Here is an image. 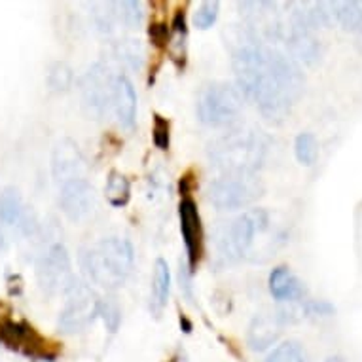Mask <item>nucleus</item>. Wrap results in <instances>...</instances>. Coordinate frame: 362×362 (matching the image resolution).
Here are the masks:
<instances>
[{
  "mask_svg": "<svg viewBox=\"0 0 362 362\" xmlns=\"http://www.w3.org/2000/svg\"><path fill=\"white\" fill-rule=\"evenodd\" d=\"M232 65L239 91L274 124L292 112L305 88L300 63L247 29L241 30L233 48Z\"/></svg>",
  "mask_w": 362,
  "mask_h": 362,
  "instance_id": "f257e3e1",
  "label": "nucleus"
},
{
  "mask_svg": "<svg viewBox=\"0 0 362 362\" xmlns=\"http://www.w3.org/2000/svg\"><path fill=\"white\" fill-rule=\"evenodd\" d=\"M269 152V139L256 129H232L209 144L211 165L224 175H256Z\"/></svg>",
  "mask_w": 362,
  "mask_h": 362,
  "instance_id": "f03ea898",
  "label": "nucleus"
},
{
  "mask_svg": "<svg viewBox=\"0 0 362 362\" xmlns=\"http://www.w3.org/2000/svg\"><path fill=\"white\" fill-rule=\"evenodd\" d=\"M135 249L127 238L110 235L93 247L80 250V266L89 283L107 291H116L131 275Z\"/></svg>",
  "mask_w": 362,
  "mask_h": 362,
  "instance_id": "7ed1b4c3",
  "label": "nucleus"
},
{
  "mask_svg": "<svg viewBox=\"0 0 362 362\" xmlns=\"http://www.w3.org/2000/svg\"><path fill=\"white\" fill-rule=\"evenodd\" d=\"M269 228V214L264 209H249L238 218L216 230V249L226 262L243 260L252 252L258 235Z\"/></svg>",
  "mask_w": 362,
  "mask_h": 362,
  "instance_id": "20e7f679",
  "label": "nucleus"
},
{
  "mask_svg": "<svg viewBox=\"0 0 362 362\" xmlns=\"http://www.w3.org/2000/svg\"><path fill=\"white\" fill-rule=\"evenodd\" d=\"M245 97L232 82L209 83L197 97V118L209 127H228L243 112Z\"/></svg>",
  "mask_w": 362,
  "mask_h": 362,
  "instance_id": "39448f33",
  "label": "nucleus"
},
{
  "mask_svg": "<svg viewBox=\"0 0 362 362\" xmlns=\"http://www.w3.org/2000/svg\"><path fill=\"white\" fill-rule=\"evenodd\" d=\"M264 194L258 175H222L209 185L207 199L218 211L249 207Z\"/></svg>",
  "mask_w": 362,
  "mask_h": 362,
  "instance_id": "423d86ee",
  "label": "nucleus"
},
{
  "mask_svg": "<svg viewBox=\"0 0 362 362\" xmlns=\"http://www.w3.org/2000/svg\"><path fill=\"white\" fill-rule=\"evenodd\" d=\"M36 281L44 294L54 296L63 292L65 294L74 283L76 277L72 274L71 255L63 243H52L42 250L36 258Z\"/></svg>",
  "mask_w": 362,
  "mask_h": 362,
  "instance_id": "0eeeda50",
  "label": "nucleus"
},
{
  "mask_svg": "<svg viewBox=\"0 0 362 362\" xmlns=\"http://www.w3.org/2000/svg\"><path fill=\"white\" fill-rule=\"evenodd\" d=\"M99 302L95 291L86 283L76 281L65 292V305L61 309L57 327L63 334H78L86 330L97 319Z\"/></svg>",
  "mask_w": 362,
  "mask_h": 362,
  "instance_id": "6e6552de",
  "label": "nucleus"
},
{
  "mask_svg": "<svg viewBox=\"0 0 362 362\" xmlns=\"http://www.w3.org/2000/svg\"><path fill=\"white\" fill-rule=\"evenodd\" d=\"M116 76L110 66L105 63H95L80 78V97L89 116L105 118L112 112V95Z\"/></svg>",
  "mask_w": 362,
  "mask_h": 362,
  "instance_id": "1a4fd4ad",
  "label": "nucleus"
},
{
  "mask_svg": "<svg viewBox=\"0 0 362 362\" xmlns=\"http://www.w3.org/2000/svg\"><path fill=\"white\" fill-rule=\"evenodd\" d=\"M52 177L54 182L63 186L65 182H71L74 178L88 177V165L83 158L82 150L72 139H61L54 146L52 152Z\"/></svg>",
  "mask_w": 362,
  "mask_h": 362,
  "instance_id": "9d476101",
  "label": "nucleus"
},
{
  "mask_svg": "<svg viewBox=\"0 0 362 362\" xmlns=\"http://www.w3.org/2000/svg\"><path fill=\"white\" fill-rule=\"evenodd\" d=\"M59 207L72 222L88 218L95 209V188L86 178H74L59 186Z\"/></svg>",
  "mask_w": 362,
  "mask_h": 362,
  "instance_id": "9b49d317",
  "label": "nucleus"
},
{
  "mask_svg": "<svg viewBox=\"0 0 362 362\" xmlns=\"http://www.w3.org/2000/svg\"><path fill=\"white\" fill-rule=\"evenodd\" d=\"M178 218H180V233L185 241L186 255H188V266L194 272V267L202 258L203 247V226L202 216L197 211V205L194 199L185 197L178 205Z\"/></svg>",
  "mask_w": 362,
  "mask_h": 362,
  "instance_id": "f8f14e48",
  "label": "nucleus"
},
{
  "mask_svg": "<svg viewBox=\"0 0 362 362\" xmlns=\"http://www.w3.org/2000/svg\"><path fill=\"white\" fill-rule=\"evenodd\" d=\"M0 222L4 226L18 228L25 235L35 232L36 220L29 209L25 207L23 197L16 188H4L0 194Z\"/></svg>",
  "mask_w": 362,
  "mask_h": 362,
  "instance_id": "ddd939ff",
  "label": "nucleus"
},
{
  "mask_svg": "<svg viewBox=\"0 0 362 362\" xmlns=\"http://www.w3.org/2000/svg\"><path fill=\"white\" fill-rule=\"evenodd\" d=\"M0 339L10 347V349L23 351L25 355H44V341L35 332V328L25 325V322L4 321L0 325Z\"/></svg>",
  "mask_w": 362,
  "mask_h": 362,
  "instance_id": "4468645a",
  "label": "nucleus"
},
{
  "mask_svg": "<svg viewBox=\"0 0 362 362\" xmlns=\"http://www.w3.org/2000/svg\"><path fill=\"white\" fill-rule=\"evenodd\" d=\"M286 48L288 55L298 63H305V65H315L317 61L322 57V44L321 40L315 36L313 30L300 29V27H291L285 33Z\"/></svg>",
  "mask_w": 362,
  "mask_h": 362,
  "instance_id": "2eb2a0df",
  "label": "nucleus"
},
{
  "mask_svg": "<svg viewBox=\"0 0 362 362\" xmlns=\"http://www.w3.org/2000/svg\"><path fill=\"white\" fill-rule=\"evenodd\" d=\"M285 327V322L281 319L279 311H266L258 313L250 321L249 332H247V341L252 351H264L277 341L281 334V328Z\"/></svg>",
  "mask_w": 362,
  "mask_h": 362,
  "instance_id": "dca6fc26",
  "label": "nucleus"
},
{
  "mask_svg": "<svg viewBox=\"0 0 362 362\" xmlns=\"http://www.w3.org/2000/svg\"><path fill=\"white\" fill-rule=\"evenodd\" d=\"M267 286L272 296L281 303H300L305 300V286L298 279L291 267L277 266L267 277Z\"/></svg>",
  "mask_w": 362,
  "mask_h": 362,
  "instance_id": "f3484780",
  "label": "nucleus"
},
{
  "mask_svg": "<svg viewBox=\"0 0 362 362\" xmlns=\"http://www.w3.org/2000/svg\"><path fill=\"white\" fill-rule=\"evenodd\" d=\"M112 112L116 114L119 125L131 129L137 119V93L127 74H116L112 95Z\"/></svg>",
  "mask_w": 362,
  "mask_h": 362,
  "instance_id": "a211bd4d",
  "label": "nucleus"
},
{
  "mask_svg": "<svg viewBox=\"0 0 362 362\" xmlns=\"http://www.w3.org/2000/svg\"><path fill=\"white\" fill-rule=\"evenodd\" d=\"M171 292V272L163 258H158L154 264V275H152V298H150V309L156 317H160L165 309L167 300Z\"/></svg>",
  "mask_w": 362,
  "mask_h": 362,
  "instance_id": "6ab92c4d",
  "label": "nucleus"
},
{
  "mask_svg": "<svg viewBox=\"0 0 362 362\" xmlns=\"http://www.w3.org/2000/svg\"><path fill=\"white\" fill-rule=\"evenodd\" d=\"M334 21L344 30L356 33L362 21V2L361 0H344L334 2Z\"/></svg>",
  "mask_w": 362,
  "mask_h": 362,
  "instance_id": "aec40b11",
  "label": "nucleus"
},
{
  "mask_svg": "<svg viewBox=\"0 0 362 362\" xmlns=\"http://www.w3.org/2000/svg\"><path fill=\"white\" fill-rule=\"evenodd\" d=\"M105 196H107V202L112 207H124V205H127L131 197L129 178L118 171L110 173L107 178V185H105Z\"/></svg>",
  "mask_w": 362,
  "mask_h": 362,
  "instance_id": "412c9836",
  "label": "nucleus"
},
{
  "mask_svg": "<svg viewBox=\"0 0 362 362\" xmlns=\"http://www.w3.org/2000/svg\"><path fill=\"white\" fill-rule=\"evenodd\" d=\"M116 25L122 23L129 29H137L143 21V4L137 0H122V2H110Z\"/></svg>",
  "mask_w": 362,
  "mask_h": 362,
  "instance_id": "4be33fe9",
  "label": "nucleus"
},
{
  "mask_svg": "<svg viewBox=\"0 0 362 362\" xmlns=\"http://www.w3.org/2000/svg\"><path fill=\"white\" fill-rule=\"evenodd\" d=\"M264 362H309L308 351L296 339H288L275 347Z\"/></svg>",
  "mask_w": 362,
  "mask_h": 362,
  "instance_id": "5701e85b",
  "label": "nucleus"
},
{
  "mask_svg": "<svg viewBox=\"0 0 362 362\" xmlns=\"http://www.w3.org/2000/svg\"><path fill=\"white\" fill-rule=\"evenodd\" d=\"M294 154L296 160L305 167H311L319 158V141L313 133L302 131L294 141Z\"/></svg>",
  "mask_w": 362,
  "mask_h": 362,
  "instance_id": "b1692460",
  "label": "nucleus"
},
{
  "mask_svg": "<svg viewBox=\"0 0 362 362\" xmlns=\"http://www.w3.org/2000/svg\"><path fill=\"white\" fill-rule=\"evenodd\" d=\"M48 86L54 93H63L72 86V80H74V74H72V69L63 61H57L48 69Z\"/></svg>",
  "mask_w": 362,
  "mask_h": 362,
  "instance_id": "393cba45",
  "label": "nucleus"
},
{
  "mask_svg": "<svg viewBox=\"0 0 362 362\" xmlns=\"http://www.w3.org/2000/svg\"><path fill=\"white\" fill-rule=\"evenodd\" d=\"M116 55H118L119 61H124L125 65L131 66V69H139V66H141V61H143L144 57L143 48H141L139 40L118 42V46H116Z\"/></svg>",
  "mask_w": 362,
  "mask_h": 362,
  "instance_id": "a878e982",
  "label": "nucleus"
},
{
  "mask_svg": "<svg viewBox=\"0 0 362 362\" xmlns=\"http://www.w3.org/2000/svg\"><path fill=\"white\" fill-rule=\"evenodd\" d=\"M97 317H101L105 327L110 330V332H116L122 322V311H119V305L110 298H105L99 302V313Z\"/></svg>",
  "mask_w": 362,
  "mask_h": 362,
  "instance_id": "bb28decb",
  "label": "nucleus"
},
{
  "mask_svg": "<svg viewBox=\"0 0 362 362\" xmlns=\"http://www.w3.org/2000/svg\"><path fill=\"white\" fill-rule=\"evenodd\" d=\"M220 12V4L216 0H207V2H202L199 8H197L196 16H194V21H196V27L199 29H209L216 23Z\"/></svg>",
  "mask_w": 362,
  "mask_h": 362,
  "instance_id": "cd10ccee",
  "label": "nucleus"
},
{
  "mask_svg": "<svg viewBox=\"0 0 362 362\" xmlns=\"http://www.w3.org/2000/svg\"><path fill=\"white\" fill-rule=\"evenodd\" d=\"M302 311L303 317H330L336 308L327 300H303Z\"/></svg>",
  "mask_w": 362,
  "mask_h": 362,
  "instance_id": "c85d7f7f",
  "label": "nucleus"
},
{
  "mask_svg": "<svg viewBox=\"0 0 362 362\" xmlns=\"http://www.w3.org/2000/svg\"><path fill=\"white\" fill-rule=\"evenodd\" d=\"M169 122H167L163 116H156L154 118V129H152V139H154V144L160 150L169 148Z\"/></svg>",
  "mask_w": 362,
  "mask_h": 362,
  "instance_id": "c756f323",
  "label": "nucleus"
},
{
  "mask_svg": "<svg viewBox=\"0 0 362 362\" xmlns=\"http://www.w3.org/2000/svg\"><path fill=\"white\" fill-rule=\"evenodd\" d=\"M192 275H194V272L190 269V266H188V262L186 264H180V272H178V277H180V288H182V292H185L186 296L194 298V285H192Z\"/></svg>",
  "mask_w": 362,
  "mask_h": 362,
  "instance_id": "7c9ffc66",
  "label": "nucleus"
},
{
  "mask_svg": "<svg viewBox=\"0 0 362 362\" xmlns=\"http://www.w3.org/2000/svg\"><path fill=\"white\" fill-rule=\"evenodd\" d=\"M150 36L158 46H163L169 42V27L165 23H152L150 25Z\"/></svg>",
  "mask_w": 362,
  "mask_h": 362,
  "instance_id": "2f4dec72",
  "label": "nucleus"
},
{
  "mask_svg": "<svg viewBox=\"0 0 362 362\" xmlns=\"http://www.w3.org/2000/svg\"><path fill=\"white\" fill-rule=\"evenodd\" d=\"M355 36H356V48H358V52H362V21L361 25H358V29H356Z\"/></svg>",
  "mask_w": 362,
  "mask_h": 362,
  "instance_id": "473e14b6",
  "label": "nucleus"
},
{
  "mask_svg": "<svg viewBox=\"0 0 362 362\" xmlns=\"http://www.w3.org/2000/svg\"><path fill=\"white\" fill-rule=\"evenodd\" d=\"M325 362H345L341 356H330V358H327Z\"/></svg>",
  "mask_w": 362,
  "mask_h": 362,
  "instance_id": "72a5a7b5",
  "label": "nucleus"
}]
</instances>
